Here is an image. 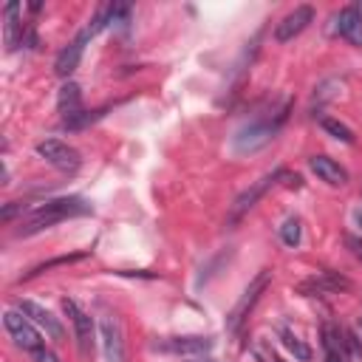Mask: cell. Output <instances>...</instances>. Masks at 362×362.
<instances>
[{"mask_svg":"<svg viewBox=\"0 0 362 362\" xmlns=\"http://www.w3.org/2000/svg\"><path fill=\"white\" fill-rule=\"evenodd\" d=\"M334 31L345 37L351 45L362 48V14L356 11V6H345L342 11L334 14Z\"/></svg>","mask_w":362,"mask_h":362,"instance_id":"14","label":"cell"},{"mask_svg":"<svg viewBox=\"0 0 362 362\" xmlns=\"http://www.w3.org/2000/svg\"><path fill=\"white\" fill-rule=\"evenodd\" d=\"M252 356H255L257 362H283L280 354L272 348V342L263 339V337H257V339L252 342Z\"/></svg>","mask_w":362,"mask_h":362,"instance_id":"23","label":"cell"},{"mask_svg":"<svg viewBox=\"0 0 362 362\" xmlns=\"http://www.w3.org/2000/svg\"><path fill=\"white\" fill-rule=\"evenodd\" d=\"M339 90H342V82H339V79H325V82H320V85L314 88L311 105H314V107H320V105L331 102L334 96H339Z\"/></svg>","mask_w":362,"mask_h":362,"instance_id":"21","label":"cell"},{"mask_svg":"<svg viewBox=\"0 0 362 362\" xmlns=\"http://www.w3.org/2000/svg\"><path fill=\"white\" fill-rule=\"evenodd\" d=\"M286 175H288V170H286V167H277V170L266 173L263 178H257L249 189H243V192L235 198V204H232V209H229V218H226V221H229V223L240 221V218H243V215H246V212H249V209H252V206H255V204H257V201H260V198H263V195H266V192H269L280 178H286Z\"/></svg>","mask_w":362,"mask_h":362,"instance_id":"4","label":"cell"},{"mask_svg":"<svg viewBox=\"0 0 362 362\" xmlns=\"http://www.w3.org/2000/svg\"><path fill=\"white\" fill-rule=\"evenodd\" d=\"M212 337H201V334H189V337H167L161 342H156L158 351L175 354V356H206L212 351Z\"/></svg>","mask_w":362,"mask_h":362,"instance_id":"8","label":"cell"},{"mask_svg":"<svg viewBox=\"0 0 362 362\" xmlns=\"http://www.w3.org/2000/svg\"><path fill=\"white\" fill-rule=\"evenodd\" d=\"M31 356H34V362H59V356H57L54 351H48L45 345H42V348H37Z\"/></svg>","mask_w":362,"mask_h":362,"instance_id":"27","label":"cell"},{"mask_svg":"<svg viewBox=\"0 0 362 362\" xmlns=\"http://www.w3.org/2000/svg\"><path fill=\"white\" fill-rule=\"evenodd\" d=\"M62 311L68 314V320H71V325H74V334H76V345H79V351L88 356L90 351H93V320H90V314L88 311H82L74 300H62Z\"/></svg>","mask_w":362,"mask_h":362,"instance_id":"10","label":"cell"},{"mask_svg":"<svg viewBox=\"0 0 362 362\" xmlns=\"http://www.w3.org/2000/svg\"><path fill=\"white\" fill-rule=\"evenodd\" d=\"M17 308H20V314L28 317L37 328H42L48 339H65V328H62V322H59L48 308H42L40 303H34V300H20Z\"/></svg>","mask_w":362,"mask_h":362,"instance_id":"11","label":"cell"},{"mask_svg":"<svg viewBox=\"0 0 362 362\" xmlns=\"http://www.w3.org/2000/svg\"><path fill=\"white\" fill-rule=\"evenodd\" d=\"M277 337H280L283 348H286L297 362H311V356H314V354H311V348H308V345H305V342H303V339H300L288 325H280V328H277Z\"/></svg>","mask_w":362,"mask_h":362,"instance_id":"19","label":"cell"},{"mask_svg":"<svg viewBox=\"0 0 362 362\" xmlns=\"http://www.w3.org/2000/svg\"><path fill=\"white\" fill-rule=\"evenodd\" d=\"M37 156L45 158L51 167H57L59 173H76L79 164H82L79 153H76L71 144L59 141V139H45V141H40V144H37Z\"/></svg>","mask_w":362,"mask_h":362,"instance_id":"5","label":"cell"},{"mask_svg":"<svg viewBox=\"0 0 362 362\" xmlns=\"http://www.w3.org/2000/svg\"><path fill=\"white\" fill-rule=\"evenodd\" d=\"M189 362H218V359H209V356H192Z\"/></svg>","mask_w":362,"mask_h":362,"instance_id":"30","label":"cell"},{"mask_svg":"<svg viewBox=\"0 0 362 362\" xmlns=\"http://www.w3.org/2000/svg\"><path fill=\"white\" fill-rule=\"evenodd\" d=\"M354 221H356V226H359V229H362V206H359V209H356V212H354Z\"/></svg>","mask_w":362,"mask_h":362,"instance_id":"29","label":"cell"},{"mask_svg":"<svg viewBox=\"0 0 362 362\" xmlns=\"http://www.w3.org/2000/svg\"><path fill=\"white\" fill-rule=\"evenodd\" d=\"M93 212L90 204L85 198H54V201H45L42 206H37L20 226L17 235H34V232H42L65 218H76V215H88Z\"/></svg>","mask_w":362,"mask_h":362,"instance_id":"1","label":"cell"},{"mask_svg":"<svg viewBox=\"0 0 362 362\" xmlns=\"http://www.w3.org/2000/svg\"><path fill=\"white\" fill-rule=\"evenodd\" d=\"M311 20H314V8H311V6H297L294 11H288V14L277 23V28H274V40H277V42H288V40H294L297 34H303V31L308 28Z\"/></svg>","mask_w":362,"mask_h":362,"instance_id":"13","label":"cell"},{"mask_svg":"<svg viewBox=\"0 0 362 362\" xmlns=\"http://www.w3.org/2000/svg\"><path fill=\"white\" fill-rule=\"evenodd\" d=\"M345 246L351 249V255H354L356 260H362V238H356V235H345Z\"/></svg>","mask_w":362,"mask_h":362,"instance_id":"26","label":"cell"},{"mask_svg":"<svg viewBox=\"0 0 362 362\" xmlns=\"http://www.w3.org/2000/svg\"><path fill=\"white\" fill-rule=\"evenodd\" d=\"M99 339L107 362H127V348H124V331L122 322L113 314H105L99 320Z\"/></svg>","mask_w":362,"mask_h":362,"instance_id":"7","label":"cell"},{"mask_svg":"<svg viewBox=\"0 0 362 362\" xmlns=\"http://www.w3.org/2000/svg\"><path fill=\"white\" fill-rule=\"evenodd\" d=\"M85 257V252H76V255H62V257H54V260H48V263H40V266H34L25 277H34V274H42V272H48V269H54V266H65V263H74V260H82Z\"/></svg>","mask_w":362,"mask_h":362,"instance_id":"25","label":"cell"},{"mask_svg":"<svg viewBox=\"0 0 362 362\" xmlns=\"http://www.w3.org/2000/svg\"><path fill=\"white\" fill-rule=\"evenodd\" d=\"M300 235H303V226H300V218L297 215H291V218H286L283 221V226H280V240L286 243V246H297L300 243Z\"/></svg>","mask_w":362,"mask_h":362,"instance_id":"22","label":"cell"},{"mask_svg":"<svg viewBox=\"0 0 362 362\" xmlns=\"http://www.w3.org/2000/svg\"><path fill=\"white\" fill-rule=\"evenodd\" d=\"M105 113H107V107H96V110H82V113H76V116L65 119V122H62V127H65V130H85L88 124L99 122V119H102Z\"/></svg>","mask_w":362,"mask_h":362,"instance_id":"20","label":"cell"},{"mask_svg":"<svg viewBox=\"0 0 362 362\" xmlns=\"http://www.w3.org/2000/svg\"><path fill=\"white\" fill-rule=\"evenodd\" d=\"M93 34L85 28V31H79L59 54H57V62H54V71H57V76H62V79H68L74 71H76V65H79V59H82V54H85V42L90 40Z\"/></svg>","mask_w":362,"mask_h":362,"instance_id":"12","label":"cell"},{"mask_svg":"<svg viewBox=\"0 0 362 362\" xmlns=\"http://www.w3.org/2000/svg\"><path fill=\"white\" fill-rule=\"evenodd\" d=\"M308 167H311V173H314L320 181H325V184H331V187H342V184L348 181V173H345L334 158H328V156H314V158L308 161Z\"/></svg>","mask_w":362,"mask_h":362,"instance_id":"16","label":"cell"},{"mask_svg":"<svg viewBox=\"0 0 362 362\" xmlns=\"http://www.w3.org/2000/svg\"><path fill=\"white\" fill-rule=\"evenodd\" d=\"M356 337H359V342H362V317L356 320Z\"/></svg>","mask_w":362,"mask_h":362,"instance_id":"31","label":"cell"},{"mask_svg":"<svg viewBox=\"0 0 362 362\" xmlns=\"http://www.w3.org/2000/svg\"><path fill=\"white\" fill-rule=\"evenodd\" d=\"M269 283H272V272H269V269H260V272L252 277V283L243 288L240 300L232 305V311H229V317H226V328H229V331H238V328L243 325V320L252 314V308L257 305V300H260V294L266 291Z\"/></svg>","mask_w":362,"mask_h":362,"instance_id":"3","label":"cell"},{"mask_svg":"<svg viewBox=\"0 0 362 362\" xmlns=\"http://www.w3.org/2000/svg\"><path fill=\"white\" fill-rule=\"evenodd\" d=\"M286 110H288V107H283L274 119H255L252 124H246L243 130H238V136H235V150H238V153H255V150L266 147V144L274 139V133L280 130V124L286 122Z\"/></svg>","mask_w":362,"mask_h":362,"instance_id":"2","label":"cell"},{"mask_svg":"<svg viewBox=\"0 0 362 362\" xmlns=\"http://www.w3.org/2000/svg\"><path fill=\"white\" fill-rule=\"evenodd\" d=\"M23 40H25V31L20 23V3H8L3 8V42L8 51H14Z\"/></svg>","mask_w":362,"mask_h":362,"instance_id":"15","label":"cell"},{"mask_svg":"<svg viewBox=\"0 0 362 362\" xmlns=\"http://www.w3.org/2000/svg\"><path fill=\"white\" fill-rule=\"evenodd\" d=\"M322 351H325L322 362H348V351H345V339L339 328L322 325Z\"/></svg>","mask_w":362,"mask_h":362,"instance_id":"18","label":"cell"},{"mask_svg":"<svg viewBox=\"0 0 362 362\" xmlns=\"http://www.w3.org/2000/svg\"><path fill=\"white\" fill-rule=\"evenodd\" d=\"M23 209H25V206H23L20 201H11V204H6V206H3V212H0V218H3V221H11V218H14L17 212H23Z\"/></svg>","mask_w":362,"mask_h":362,"instance_id":"28","label":"cell"},{"mask_svg":"<svg viewBox=\"0 0 362 362\" xmlns=\"http://www.w3.org/2000/svg\"><path fill=\"white\" fill-rule=\"evenodd\" d=\"M3 325H6V331L11 334V339H14L23 351L34 354L37 348H42V337H40L37 325H34L28 317H23L20 311H6V314H3Z\"/></svg>","mask_w":362,"mask_h":362,"instance_id":"6","label":"cell"},{"mask_svg":"<svg viewBox=\"0 0 362 362\" xmlns=\"http://www.w3.org/2000/svg\"><path fill=\"white\" fill-rule=\"evenodd\" d=\"M57 110L62 113V122L85 110V107H82V88H79L76 82H65V85L59 88V93H57Z\"/></svg>","mask_w":362,"mask_h":362,"instance_id":"17","label":"cell"},{"mask_svg":"<svg viewBox=\"0 0 362 362\" xmlns=\"http://www.w3.org/2000/svg\"><path fill=\"white\" fill-rule=\"evenodd\" d=\"M348 286H351L348 277H342L337 272H320V274L305 277L303 283H297V294H303V297H325V294L345 291Z\"/></svg>","mask_w":362,"mask_h":362,"instance_id":"9","label":"cell"},{"mask_svg":"<svg viewBox=\"0 0 362 362\" xmlns=\"http://www.w3.org/2000/svg\"><path fill=\"white\" fill-rule=\"evenodd\" d=\"M320 124H322V130L331 133L334 139H339V141H345V144H354V133H351L348 124H342V122H337V119H322Z\"/></svg>","mask_w":362,"mask_h":362,"instance_id":"24","label":"cell"}]
</instances>
